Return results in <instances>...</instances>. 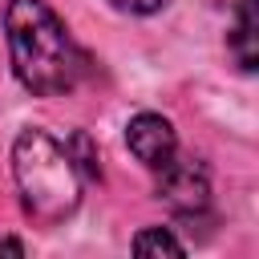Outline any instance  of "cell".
<instances>
[{
	"instance_id": "cell-1",
	"label": "cell",
	"mask_w": 259,
	"mask_h": 259,
	"mask_svg": "<svg viewBox=\"0 0 259 259\" xmlns=\"http://www.w3.org/2000/svg\"><path fill=\"white\" fill-rule=\"evenodd\" d=\"M16 81L36 97H61L85 77V53L45 0H12L4 12Z\"/></svg>"
},
{
	"instance_id": "cell-2",
	"label": "cell",
	"mask_w": 259,
	"mask_h": 259,
	"mask_svg": "<svg viewBox=\"0 0 259 259\" xmlns=\"http://www.w3.org/2000/svg\"><path fill=\"white\" fill-rule=\"evenodd\" d=\"M12 174L24 214L40 227H57L81 206V170L45 130H20L12 146Z\"/></svg>"
},
{
	"instance_id": "cell-3",
	"label": "cell",
	"mask_w": 259,
	"mask_h": 259,
	"mask_svg": "<svg viewBox=\"0 0 259 259\" xmlns=\"http://www.w3.org/2000/svg\"><path fill=\"white\" fill-rule=\"evenodd\" d=\"M158 198L178 214V219H194L210 206V178L206 166L194 158H174L170 166L158 170Z\"/></svg>"
},
{
	"instance_id": "cell-4",
	"label": "cell",
	"mask_w": 259,
	"mask_h": 259,
	"mask_svg": "<svg viewBox=\"0 0 259 259\" xmlns=\"http://www.w3.org/2000/svg\"><path fill=\"white\" fill-rule=\"evenodd\" d=\"M125 142H130V154L146 170H154V174L178 158V134H174L170 117H162V113H138V117H130Z\"/></svg>"
},
{
	"instance_id": "cell-5",
	"label": "cell",
	"mask_w": 259,
	"mask_h": 259,
	"mask_svg": "<svg viewBox=\"0 0 259 259\" xmlns=\"http://www.w3.org/2000/svg\"><path fill=\"white\" fill-rule=\"evenodd\" d=\"M255 0H239L235 8V28H231V53L239 61L243 73H255V61H259V49H255Z\"/></svg>"
},
{
	"instance_id": "cell-6",
	"label": "cell",
	"mask_w": 259,
	"mask_h": 259,
	"mask_svg": "<svg viewBox=\"0 0 259 259\" xmlns=\"http://www.w3.org/2000/svg\"><path fill=\"white\" fill-rule=\"evenodd\" d=\"M134 251H138V255H182L186 247H182L170 231H162V227H146V231L134 235Z\"/></svg>"
},
{
	"instance_id": "cell-7",
	"label": "cell",
	"mask_w": 259,
	"mask_h": 259,
	"mask_svg": "<svg viewBox=\"0 0 259 259\" xmlns=\"http://www.w3.org/2000/svg\"><path fill=\"white\" fill-rule=\"evenodd\" d=\"M65 150H69V158L77 162V170H85L89 178H97V174H101L97 154H93V146H89V138H85V134H73V142H69Z\"/></svg>"
},
{
	"instance_id": "cell-8",
	"label": "cell",
	"mask_w": 259,
	"mask_h": 259,
	"mask_svg": "<svg viewBox=\"0 0 259 259\" xmlns=\"http://www.w3.org/2000/svg\"><path fill=\"white\" fill-rule=\"evenodd\" d=\"M117 12H130V16H150V12H158V8H166L170 0H109Z\"/></svg>"
},
{
	"instance_id": "cell-9",
	"label": "cell",
	"mask_w": 259,
	"mask_h": 259,
	"mask_svg": "<svg viewBox=\"0 0 259 259\" xmlns=\"http://www.w3.org/2000/svg\"><path fill=\"white\" fill-rule=\"evenodd\" d=\"M0 251H8V255H24V243H16V239H4V243H0Z\"/></svg>"
}]
</instances>
